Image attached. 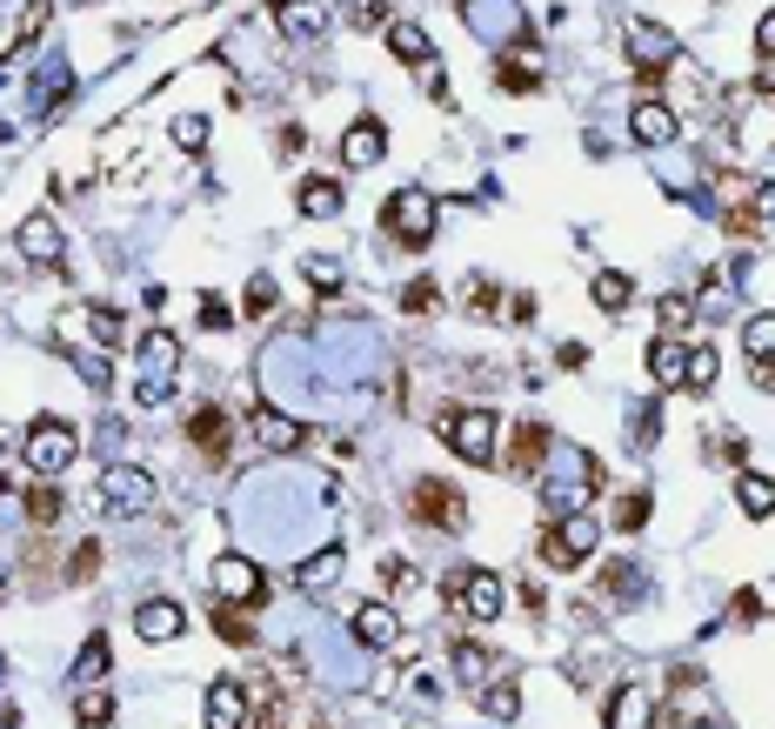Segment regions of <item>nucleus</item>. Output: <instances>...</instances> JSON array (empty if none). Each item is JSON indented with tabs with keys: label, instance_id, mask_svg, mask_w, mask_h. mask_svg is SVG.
<instances>
[{
	"label": "nucleus",
	"instance_id": "obj_16",
	"mask_svg": "<svg viewBox=\"0 0 775 729\" xmlns=\"http://www.w3.org/2000/svg\"><path fill=\"white\" fill-rule=\"evenodd\" d=\"M14 241H21L27 262H60V228H54V214H27Z\"/></svg>",
	"mask_w": 775,
	"mask_h": 729
},
{
	"label": "nucleus",
	"instance_id": "obj_35",
	"mask_svg": "<svg viewBox=\"0 0 775 729\" xmlns=\"http://www.w3.org/2000/svg\"><path fill=\"white\" fill-rule=\"evenodd\" d=\"M716 368H722L716 349H696V355H688V382L682 388H716Z\"/></svg>",
	"mask_w": 775,
	"mask_h": 729
},
{
	"label": "nucleus",
	"instance_id": "obj_18",
	"mask_svg": "<svg viewBox=\"0 0 775 729\" xmlns=\"http://www.w3.org/2000/svg\"><path fill=\"white\" fill-rule=\"evenodd\" d=\"M629 41H635V67H642V74H662V67L675 60V41H668L662 27H649V21H635Z\"/></svg>",
	"mask_w": 775,
	"mask_h": 729
},
{
	"label": "nucleus",
	"instance_id": "obj_49",
	"mask_svg": "<svg viewBox=\"0 0 775 729\" xmlns=\"http://www.w3.org/2000/svg\"><path fill=\"white\" fill-rule=\"evenodd\" d=\"M629 576H635L629 562H609V570H601V583H609V596H629Z\"/></svg>",
	"mask_w": 775,
	"mask_h": 729
},
{
	"label": "nucleus",
	"instance_id": "obj_4",
	"mask_svg": "<svg viewBox=\"0 0 775 729\" xmlns=\"http://www.w3.org/2000/svg\"><path fill=\"white\" fill-rule=\"evenodd\" d=\"M595 542H601V529H595L588 516H568L562 529H549V535H542V562H549V570H575V562H582Z\"/></svg>",
	"mask_w": 775,
	"mask_h": 729
},
{
	"label": "nucleus",
	"instance_id": "obj_21",
	"mask_svg": "<svg viewBox=\"0 0 775 729\" xmlns=\"http://www.w3.org/2000/svg\"><path fill=\"white\" fill-rule=\"evenodd\" d=\"M649 375H655V388H682L688 382V355L675 342H655L649 349Z\"/></svg>",
	"mask_w": 775,
	"mask_h": 729
},
{
	"label": "nucleus",
	"instance_id": "obj_7",
	"mask_svg": "<svg viewBox=\"0 0 775 729\" xmlns=\"http://www.w3.org/2000/svg\"><path fill=\"white\" fill-rule=\"evenodd\" d=\"M449 596H455V609H468V616H501V603H508L501 576H488V570H462V576L449 583Z\"/></svg>",
	"mask_w": 775,
	"mask_h": 729
},
{
	"label": "nucleus",
	"instance_id": "obj_25",
	"mask_svg": "<svg viewBox=\"0 0 775 729\" xmlns=\"http://www.w3.org/2000/svg\"><path fill=\"white\" fill-rule=\"evenodd\" d=\"M301 583H308V589H328V583H341V549H321V555H308V562H301Z\"/></svg>",
	"mask_w": 775,
	"mask_h": 729
},
{
	"label": "nucleus",
	"instance_id": "obj_11",
	"mask_svg": "<svg viewBox=\"0 0 775 729\" xmlns=\"http://www.w3.org/2000/svg\"><path fill=\"white\" fill-rule=\"evenodd\" d=\"M188 442H195L208 462H228V449H234V429H228V416L214 409V401H208V409H195V422H188Z\"/></svg>",
	"mask_w": 775,
	"mask_h": 729
},
{
	"label": "nucleus",
	"instance_id": "obj_17",
	"mask_svg": "<svg viewBox=\"0 0 775 729\" xmlns=\"http://www.w3.org/2000/svg\"><path fill=\"white\" fill-rule=\"evenodd\" d=\"M247 722V683H214L208 689V729H241Z\"/></svg>",
	"mask_w": 775,
	"mask_h": 729
},
{
	"label": "nucleus",
	"instance_id": "obj_19",
	"mask_svg": "<svg viewBox=\"0 0 775 729\" xmlns=\"http://www.w3.org/2000/svg\"><path fill=\"white\" fill-rule=\"evenodd\" d=\"M629 128H635V141H642V147H668V141H675V108H662V101H642Z\"/></svg>",
	"mask_w": 775,
	"mask_h": 729
},
{
	"label": "nucleus",
	"instance_id": "obj_29",
	"mask_svg": "<svg viewBox=\"0 0 775 729\" xmlns=\"http://www.w3.org/2000/svg\"><path fill=\"white\" fill-rule=\"evenodd\" d=\"M481 709H488L495 722H514V709H522V696H514V683H488V689H481Z\"/></svg>",
	"mask_w": 775,
	"mask_h": 729
},
{
	"label": "nucleus",
	"instance_id": "obj_13",
	"mask_svg": "<svg viewBox=\"0 0 775 729\" xmlns=\"http://www.w3.org/2000/svg\"><path fill=\"white\" fill-rule=\"evenodd\" d=\"M181 629H188V616H181V603H167V596L160 603H141V616H134V636L141 642H175Z\"/></svg>",
	"mask_w": 775,
	"mask_h": 729
},
{
	"label": "nucleus",
	"instance_id": "obj_40",
	"mask_svg": "<svg viewBox=\"0 0 775 729\" xmlns=\"http://www.w3.org/2000/svg\"><path fill=\"white\" fill-rule=\"evenodd\" d=\"M595 301L601 308H622L629 301V275H595Z\"/></svg>",
	"mask_w": 775,
	"mask_h": 729
},
{
	"label": "nucleus",
	"instance_id": "obj_10",
	"mask_svg": "<svg viewBox=\"0 0 775 729\" xmlns=\"http://www.w3.org/2000/svg\"><path fill=\"white\" fill-rule=\"evenodd\" d=\"M101 502L134 516V509H147V502H154V482H147L141 468H108V482H101Z\"/></svg>",
	"mask_w": 775,
	"mask_h": 729
},
{
	"label": "nucleus",
	"instance_id": "obj_43",
	"mask_svg": "<svg viewBox=\"0 0 775 729\" xmlns=\"http://www.w3.org/2000/svg\"><path fill=\"white\" fill-rule=\"evenodd\" d=\"M348 21H355V27H381L388 8H381V0H348Z\"/></svg>",
	"mask_w": 775,
	"mask_h": 729
},
{
	"label": "nucleus",
	"instance_id": "obj_3",
	"mask_svg": "<svg viewBox=\"0 0 775 729\" xmlns=\"http://www.w3.org/2000/svg\"><path fill=\"white\" fill-rule=\"evenodd\" d=\"M141 368H147V375H141L134 395H141V401H160V395H167V375L181 368V342L167 335V329H154V335L141 342Z\"/></svg>",
	"mask_w": 775,
	"mask_h": 729
},
{
	"label": "nucleus",
	"instance_id": "obj_23",
	"mask_svg": "<svg viewBox=\"0 0 775 729\" xmlns=\"http://www.w3.org/2000/svg\"><path fill=\"white\" fill-rule=\"evenodd\" d=\"M301 214H308V221H334V214H341V188H334V181H308V188H301Z\"/></svg>",
	"mask_w": 775,
	"mask_h": 729
},
{
	"label": "nucleus",
	"instance_id": "obj_45",
	"mask_svg": "<svg viewBox=\"0 0 775 729\" xmlns=\"http://www.w3.org/2000/svg\"><path fill=\"white\" fill-rule=\"evenodd\" d=\"M308 281H314V288H341V268H334L328 255H308Z\"/></svg>",
	"mask_w": 775,
	"mask_h": 729
},
{
	"label": "nucleus",
	"instance_id": "obj_31",
	"mask_svg": "<svg viewBox=\"0 0 775 729\" xmlns=\"http://www.w3.org/2000/svg\"><path fill=\"white\" fill-rule=\"evenodd\" d=\"M214 636H221V642H234V650H254V629H247V622H241L228 603L214 609Z\"/></svg>",
	"mask_w": 775,
	"mask_h": 729
},
{
	"label": "nucleus",
	"instance_id": "obj_48",
	"mask_svg": "<svg viewBox=\"0 0 775 729\" xmlns=\"http://www.w3.org/2000/svg\"><path fill=\"white\" fill-rule=\"evenodd\" d=\"M268 301H275V281H268V275H254V281H247V314H262Z\"/></svg>",
	"mask_w": 775,
	"mask_h": 729
},
{
	"label": "nucleus",
	"instance_id": "obj_50",
	"mask_svg": "<svg viewBox=\"0 0 775 729\" xmlns=\"http://www.w3.org/2000/svg\"><path fill=\"white\" fill-rule=\"evenodd\" d=\"M95 314V342H114L121 335V321H114V308H88Z\"/></svg>",
	"mask_w": 775,
	"mask_h": 729
},
{
	"label": "nucleus",
	"instance_id": "obj_37",
	"mask_svg": "<svg viewBox=\"0 0 775 729\" xmlns=\"http://www.w3.org/2000/svg\"><path fill=\"white\" fill-rule=\"evenodd\" d=\"M27 516H34V522H41V529H47V522H54V516H60V489H54V482H41V489H34V496H27Z\"/></svg>",
	"mask_w": 775,
	"mask_h": 729
},
{
	"label": "nucleus",
	"instance_id": "obj_28",
	"mask_svg": "<svg viewBox=\"0 0 775 729\" xmlns=\"http://www.w3.org/2000/svg\"><path fill=\"white\" fill-rule=\"evenodd\" d=\"M742 349L755 355V362H775V314H755L749 329H742Z\"/></svg>",
	"mask_w": 775,
	"mask_h": 729
},
{
	"label": "nucleus",
	"instance_id": "obj_52",
	"mask_svg": "<svg viewBox=\"0 0 775 729\" xmlns=\"http://www.w3.org/2000/svg\"><path fill=\"white\" fill-rule=\"evenodd\" d=\"M755 208H762V214L775 221V188H755Z\"/></svg>",
	"mask_w": 775,
	"mask_h": 729
},
{
	"label": "nucleus",
	"instance_id": "obj_36",
	"mask_svg": "<svg viewBox=\"0 0 775 729\" xmlns=\"http://www.w3.org/2000/svg\"><path fill=\"white\" fill-rule=\"evenodd\" d=\"M495 80H501V88H514V95H529L535 88V67L529 60H495Z\"/></svg>",
	"mask_w": 775,
	"mask_h": 729
},
{
	"label": "nucleus",
	"instance_id": "obj_33",
	"mask_svg": "<svg viewBox=\"0 0 775 729\" xmlns=\"http://www.w3.org/2000/svg\"><path fill=\"white\" fill-rule=\"evenodd\" d=\"M74 716H80V722H88V729H101V722L114 716V696H108V689H88V696H80V703H74Z\"/></svg>",
	"mask_w": 775,
	"mask_h": 729
},
{
	"label": "nucleus",
	"instance_id": "obj_41",
	"mask_svg": "<svg viewBox=\"0 0 775 729\" xmlns=\"http://www.w3.org/2000/svg\"><path fill=\"white\" fill-rule=\"evenodd\" d=\"M688 321H696L688 295H662V329H688Z\"/></svg>",
	"mask_w": 775,
	"mask_h": 729
},
{
	"label": "nucleus",
	"instance_id": "obj_38",
	"mask_svg": "<svg viewBox=\"0 0 775 729\" xmlns=\"http://www.w3.org/2000/svg\"><path fill=\"white\" fill-rule=\"evenodd\" d=\"M47 14H54V8H47V0H34V8L21 14V27H14V47H34V34L47 27Z\"/></svg>",
	"mask_w": 775,
	"mask_h": 729
},
{
	"label": "nucleus",
	"instance_id": "obj_32",
	"mask_svg": "<svg viewBox=\"0 0 775 729\" xmlns=\"http://www.w3.org/2000/svg\"><path fill=\"white\" fill-rule=\"evenodd\" d=\"M468 308H475V321H495V308H501V288H495L488 275H475V281H468Z\"/></svg>",
	"mask_w": 775,
	"mask_h": 729
},
{
	"label": "nucleus",
	"instance_id": "obj_30",
	"mask_svg": "<svg viewBox=\"0 0 775 729\" xmlns=\"http://www.w3.org/2000/svg\"><path fill=\"white\" fill-rule=\"evenodd\" d=\"M262 442L268 449H301V422L295 416H262Z\"/></svg>",
	"mask_w": 775,
	"mask_h": 729
},
{
	"label": "nucleus",
	"instance_id": "obj_46",
	"mask_svg": "<svg viewBox=\"0 0 775 729\" xmlns=\"http://www.w3.org/2000/svg\"><path fill=\"white\" fill-rule=\"evenodd\" d=\"M228 321H234L228 301H221V295H201V329H228Z\"/></svg>",
	"mask_w": 775,
	"mask_h": 729
},
{
	"label": "nucleus",
	"instance_id": "obj_6",
	"mask_svg": "<svg viewBox=\"0 0 775 729\" xmlns=\"http://www.w3.org/2000/svg\"><path fill=\"white\" fill-rule=\"evenodd\" d=\"M74 449H80V435H74L67 422H34V429H27V462H34L41 475H60V468L74 462Z\"/></svg>",
	"mask_w": 775,
	"mask_h": 729
},
{
	"label": "nucleus",
	"instance_id": "obj_54",
	"mask_svg": "<svg viewBox=\"0 0 775 729\" xmlns=\"http://www.w3.org/2000/svg\"><path fill=\"white\" fill-rule=\"evenodd\" d=\"M0 670H8V663H0Z\"/></svg>",
	"mask_w": 775,
	"mask_h": 729
},
{
	"label": "nucleus",
	"instance_id": "obj_12",
	"mask_svg": "<svg viewBox=\"0 0 775 729\" xmlns=\"http://www.w3.org/2000/svg\"><path fill=\"white\" fill-rule=\"evenodd\" d=\"M649 722H655V689L622 683V689L609 696V729H649Z\"/></svg>",
	"mask_w": 775,
	"mask_h": 729
},
{
	"label": "nucleus",
	"instance_id": "obj_9",
	"mask_svg": "<svg viewBox=\"0 0 775 729\" xmlns=\"http://www.w3.org/2000/svg\"><path fill=\"white\" fill-rule=\"evenodd\" d=\"M549 455V422H514V442H508V475H535Z\"/></svg>",
	"mask_w": 775,
	"mask_h": 729
},
{
	"label": "nucleus",
	"instance_id": "obj_1",
	"mask_svg": "<svg viewBox=\"0 0 775 729\" xmlns=\"http://www.w3.org/2000/svg\"><path fill=\"white\" fill-rule=\"evenodd\" d=\"M408 516L428 522V529H442V535H462L468 529V502H462L455 482H442V475H421L414 489H408Z\"/></svg>",
	"mask_w": 775,
	"mask_h": 729
},
{
	"label": "nucleus",
	"instance_id": "obj_42",
	"mask_svg": "<svg viewBox=\"0 0 775 729\" xmlns=\"http://www.w3.org/2000/svg\"><path fill=\"white\" fill-rule=\"evenodd\" d=\"M435 301H442V288H435V281H408V295H401V308H408V314L435 308Z\"/></svg>",
	"mask_w": 775,
	"mask_h": 729
},
{
	"label": "nucleus",
	"instance_id": "obj_2",
	"mask_svg": "<svg viewBox=\"0 0 775 729\" xmlns=\"http://www.w3.org/2000/svg\"><path fill=\"white\" fill-rule=\"evenodd\" d=\"M381 228L401 241V248H428V234H435V201L421 188H401L388 208H381Z\"/></svg>",
	"mask_w": 775,
	"mask_h": 729
},
{
	"label": "nucleus",
	"instance_id": "obj_14",
	"mask_svg": "<svg viewBox=\"0 0 775 729\" xmlns=\"http://www.w3.org/2000/svg\"><path fill=\"white\" fill-rule=\"evenodd\" d=\"M381 147H388L381 121H355L348 134H341V161H348V168H375V161H381Z\"/></svg>",
	"mask_w": 775,
	"mask_h": 729
},
{
	"label": "nucleus",
	"instance_id": "obj_15",
	"mask_svg": "<svg viewBox=\"0 0 775 729\" xmlns=\"http://www.w3.org/2000/svg\"><path fill=\"white\" fill-rule=\"evenodd\" d=\"M275 21H281V34H295V41H314V34L328 27V8H321V0H275Z\"/></svg>",
	"mask_w": 775,
	"mask_h": 729
},
{
	"label": "nucleus",
	"instance_id": "obj_5",
	"mask_svg": "<svg viewBox=\"0 0 775 729\" xmlns=\"http://www.w3.org/2000/svg\"><path fill=\"white\" fill-rule=\"evenodd\" d=\"M442 435H449V449H455L462 462H488V455H495V416H488V409H455V422H449Z\"/></svg>",
	"mask_w": 775,
	"mask_h": 729
},
{
	"label": "nucleus",
	"instance_id": "obj_20",
	"mask_svg": "<svg viewBox=\"0 0 775 729\" xmlns=\"http://www.w3.org/2000/svg\"><path fill=\"white\" fill-rule=\"evenodd\" d=\"M355 636L368 642V650H388V642H401V622H395V609L368 603V609H355Z\"/></svg>",
	"mask_w": 775,
	"mask_h": 729
},
{
	"label": "nucleus",
	"instance_id": "obj_8",
	"mask_svg": "<svg viewBox=\"0 0 775 729\" xmlns=\"http://www.w3.org/2000/svg\"><path fill=\"white\" fill-rule=\"evenodd\" d=\"M214 589H221V603H247V609L268 596V589H262V570H254L247 555H221V562H214Z\"/></svg>",
	"mask_w": 775,
	"mask_h": 729
},
{
	"label": "nucleus",
	"instance_id": "obj_53",
	"mask_svg": "<svg viewBox=\"0 0 775 729\" xmlns=\"http://www.w3.org/2000/svg\"><path fill=\"white\" fill-rule=\"evenodd\" d=\"M755 80H762V88H768V95H775V60H768V67H762V74H755Z\"/></svg>",
	"mask_w": 775,
	"mask_h": 729
},
{
	"label": "nucleus",
	"instance_id": "obj_39",
	"mask_svg": "<svg viewBox=\"0 0 775 729\" xmlns=\"http://www.w3.org/2000/svg\"><path fill=\"white\" fill-rule=\"evenodd\" d=\"M642 522H649V496H622V502H616V529H629V535H635Z\"/></svg>",
	"mask_w": 775,
	"mask_h": 729
},
{
	"label": "nucleus",
	"instance_id": "obj_24",
	"mask_svg": "<svg viewBox=\"0 0 775 729\" xmlns=\"http://www.w3.org/2000/svg\"><path fill=\"white\" fill-rule=\"evenodd\" d=\"M735 496H742V509H749V516H775V482H768V475H742V482H735Z\"/></svg>",
	"mask_w": 775,
	"mask_h": 729
},
{
	"label": "nucleus",
	"instance_id": "obj_44",
	"mask_svg": "<svg viewBox=\"0 0 775 729\" xmlns=\"http://www.w3.org/2000/svg\"><path fill=\"white\" fill-rule=\"evenodd\" d=\"M175 141H181V147H201V141H208V121H201V114H181V121H175Z\"/></svg>",
	"mask_w": 775,
	"mask_h": 729
},
{
	"label": "nucleus",
	"instance_id": "obj_26",
	"mask_svg": "<svg viewBox=\"0 0 775 729\" xmlns=\"http://www.w3.org/2000/svg\"><path fill=\"white\" fill-rule=\"evenodd\" d=\"M108 670V636H88L80 642V656H74V683H95Z\"/></svg>",
	"mask_w": 775,
	"mask_h": 729
},
{
	"label": "nucleus",
	"instance_id": "obj_22",
	"mask_svg": "<svg viewBox=\"0 0 775 729\" xmlns=\"http://www.w3.org/2000/svg\"><path fill=\"white\" fill-rule=\"evenodd\" d=\"M388 47H395V60H408V67H428V34H421L414 21H395V27H388Z\"/></svg>",
	"mask_w": 775,
	"mask_h": 729
},
{
	"label": "nucleus",
	"instance_id": "obj_47",
	"mask_svg": "<svg viewBox=\"0 0 775 729\" xmlns=\"http://www.w3.org/2000/svg\"><path fill=\"white\" fill-rule=\"evenodd\" d=\"M381 589H414V570L395 555V562H381Z\"/></svg>",
	"mask_w": 775,
	"mask_h": 729
},
{
	"label": "nucleus",
	"instance_id": "obj_51",
	"mask_svg": "<svg viewBox=\"0 0 775 729\" xmlns=\"http://www.w3.org/2000/svg\"><path fill=\"white\" fill-rule=\"evenodd\" d=\"M755 47H762V54L775 60V14H762V27H755Z\"/></svg>",
	"mask_w": 775,
	"mask_h": 729
},
{
	"label": "nucleus",
	"instance_id": "obj_34",
	"mask_svg": "<svg viewBox=\"0 0 775 729\" xmlns=\"http://www.w3.org/2000/svg\"><path fill=\"white\" fill-rule=\"evenodd\" d=\"M95 570H101V542H80L67 562V583H95Z\"/></svg>",
	"mask_w": 775,
	"mask_h": 729
},
{
	"label": "nucleus",
	"instance_id": "obj_27",
	"mask_svg": "<svg viewBox=\"0 0 775 729\" xmlns=\"http://www.w3.org/2000/svg\"><path fill=\"white\" fill-rule=\"evenodd\" d=\"M455 670L468 689H488V656H481V642H455Z\"/></svg>",
	"mask_w": 775,
	"mask_h": 729
}]
</instances>
